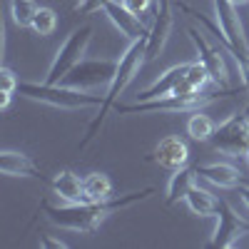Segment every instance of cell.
<instances>
[{"label": "cell", "mask_w": 249, "mask_h": 249, "mask_svg": "<svg viewBox=\"0 0 249 249\" xmlns=\"http://www.w3.org/2000/svg\"><path fill=\"white\" fill-rule=\"evenodd\" d=\"M107 0H77L75 3V10L77 13H85V15H92L97 10H102V5H105Z\"/></svg>", "instance_id": "4316f807"}, {"label": "cell", "mask_w": 249, "mask_h": 249, "mask_svg": "<svg viewBox=\"0 0 249 249\" xmlns=\"http://www.w3.org/2000/svg\"><path fill=\"white\" fill-rule=\"evenodd\" d=\"M150 160H152L155 164H160V167L175 172V170L187 167V164H190V147H187V142H184L182 137L170 135V137H162V140L155 144Z\"/></svg>", "instance_id": "7c38bea8"}, {"label": "cell", "mask_w": 249, "mask_h": 249, "mask_svg": "<svg viewBox=\"0 0 249 249\" xmlns=\"http://www.w3.org/2000/svg\"><path fill=\"white\" fill-rule=\"evenodd\" d=\"M8 5H10V18L18 28H30L40 10L35 0H8Z\"/></svg>", "instance_id": "7402d4cb"}, {"label": "cell", "mask_w": 249, "mask_h": 249, "mask_svg": "<svg viewBox=\"0 0 249 249\" xmlns=\"http://www.w3.org/2000/svg\"><path fill=\"white\" fill-rule=\"evenodd\" d=\"M172 25H175L172 0H157L155 20H152L150 35H147V60H157L160 57V53L164 50V45H167V40L172 35Z\"/></svg>", "instance_id": "8fae6325"}, {"label": "cell", "mask_w": 249, "mask_h": 249, "mask_svg": "<svg viewBox=\"0 0 249 249\" xmlns=\"http://www.w3.org/2000/svg\"><path fill=\"white\" fill-rule=\"evenodd\" d=\"M187 35H190L192 45L197 50V60L207 68L212 82H214L217 88H222V90H230V70H227V62H224L222 53L214 45H210V40H207L204 33H199L197 28H190V30H187Z\"/></svg>", "instance_id": "30bf717a"}, {"label": "cell", "mask_w": 249, "mask_h": 249, "mask_svg": "<svg viewBox=\"0 0 249 249\" xmlns=\"http://www.w3.org/2000/svg\"><path fill=\"white\" fill-rule=\"evenodd\" d=\"M43 249H68L70 244L68 242H62V239H55V237H50V234H43L40 237V242H37Z\"/></svg>", "instance_id": "83f0119b"}, {"label": "cell", "mask_w": 249, "mask_h": 249, "mask_svg": "<svg viewBox=\"0 0 249 249\" xmlns=\"http://www.w3.org/2000/svg\"><path fill=\"white\" fill-rule=\"evenodd\" d=\"M230 95V90H222L214 95H167V97H152V100H137L130 105H115L117 115H144V112H197L214 100Z\"/></svg>", "instance_id": "5b68a950"}, {"label": "cell", "mask_w": 249, "mask_h": 249, "mask_svg": "<svg viewBox=\"0 0 249 249\" xmlns=\"http://www.w3.org/2000/svg\"><path fill=\"white\" fill-rule=\"evenodd\" d=\"M0 172L5 177H40V167L30 155L5 150L0 155Z\"/></svg>", "instance_id": "ac0fdd59"}, {"label": "cell", "mask_w": 249, "mask_h": 249, "mask_svg": "<svg viewBox=\"0 0 249 249\" xmlns=\"http://www.w3.org/2000/svg\"><path fill=\"white\" fill-rule=\"evenodd\" d=\"M18 92L28 97V100H35V102H43V105H50V107H57V110H88V107H100L102 100L85 92V90H75V88H65V85H50V82H20L18 85Z\"/></svg>", "instance_id": "3957f363"}, {"label": "cell", "mask_w": 249, "mask_h": 249, "mask_svg": "<svg viewBox=\"0 0 249 249\" xmlns=\"http://www.w3.org/2000/svg\"><path fill=\"white\" fill-rule=\"evenodd\" d=\"M85 182V202H102L112 197V179L105 172H90L82 177Z\"/></svg>", "instance_id": "ffe728a7"}, {"label": "cell", "mask_w": 249, "mask_h": 249, "mask_svg": "<svg viewBox=\"0 0 249 249\" xmlns=\"http://www.w3.org/2000/svg\"><path fill=\"white\" fill-rule=\"evenodd\" d=\"M212 8H214V25L207 23V28L217 33V37L224 43V48L234 55L239 68L247 65L249 62V43H247L244 25L239 20L237 8L230 0H212Z\"/></svg>", "instance_id": "277c9868"}, {"label": "cell", "mask_w": 249, "mask_h": 249, "mask_svg": "<svg viewBox=\"0 0 249 249\" xmlns=\"http://www.w3.org/2000/svg\"><path fill=\"white\" fill-rule=\"evenodd\" d=\"M0 82H3V92H10V95L18 92L20 80L15 77V72H13L10 68H0Z\"/></svg>", "instance_id": "d4e9b609"}, {"label": "cell", "mask_w": 249, "mask_h": 249, "mask_svg": "<svg viewBox=\"0 0 249 249\" xmlns=\"http://www.w3.org/2000/svg\"><path fill=\"white\" fill-rule=\"evenodd\" d=\"M197 167H179L172 172L170 182H167V192H164V204L167 207H175L177 202H184L187 195H190V190L195 187V177H197Z\"/></svg>", "instance_id": "e0dca14e"}, {"label": "cell", "mask_w": 249, "mask_h": 249, "mask_svg": "<svg viewBox=\"0 0 249 249\" xmlns=\"http://www.w3.org/2000/svg\"><path fill=\"white\" fill-rule=\"evenodd\" d=\"M92 40V23H82L80 28H75L68 37L65 43H62L50 62L48 68V75L43 82H50V85H57V82L65 77L75 65H80L82 60H85V53H88V45Z\"/></svg>", "instance_id": "8992f818"}, {"label": "cell", "mask_w": 249, "mask_h": 249, "mask_svg": "<svg viewBox=\"0 0 249 249\" xmlns=\"http://www.w3.org/2000/svg\"><path fill=\"white\" fill-rule=\"evenodd\" d=\"M199 177H204L207 182H212L219 190H234V187L242 184V170L234 167V164L227 162H210V164H197Z\"/></svg>", "instance_id": "9a60e30c"}, {"label": "cell", "mask_w": 249, "mask_h": 249, "mask_svg": "<svg viewBox=\"0 0 249 249\" xmlns=\"http://www.w3.org/2000/svg\"><path fill=\"white\" fill-rule=\"evenodd\" d=\"M244 160H247V164H249V152H247V155H244Z\"/></svg>", "instance_id": "4dcf8cb0"}, {"label": "cell", "mask_w": 249, "mask_h": 249, "mask_svg": "<svg viewBox=\"0 0 249 249\" xmlns=\"http://www.w3.org/2000/svg\"><path fill=\"white\" fill-rule=\"evenodd\" d=\"M144 62H147V37L132 40V43L127 45V50H124V53L120 55V60H117V70H115V75H112V80H110V85H107L105 95H102V105H100L97 117L88 124L85 137H82L80 144H77L80 152L88 150L90 144L97 140V135L102 132V124H105L110 110L117 105V97H120V95L124 92V88H127L130 82L140 75V70H142Z\"/></svg>", "instance_id": "7a4b0ae2"}, {"label": "cell", "mask_w": 249, "mask_h": 249, "mask_svg": "<svg viewBox=\"0 0 249 249\" xmlns=\"http://www.w3.org/2000/svg\"><path fill=\"white\" fill-rule=\"evenodd\" d=\"M55 28H57V13L53 8H40L35 20H33V25H30V30L37 33L40 37H48Z\"/></svg>", "instance_id": "603a6c76"}, {"label": "cell", "mask_w": 249, "mask_h": 249, "mask_svg": "<svg viewBox=\"0 0 249 249\" xmlns=\"http://www.w3.org/2000/svg\"><path fill=\"white\" fill-rule=\"evenodd\" d=\"M120 3L127 8L130 13H135L137 18H142V15H147L150 13V8H152V0H120Z\"/></svg>", "instance_id": "484cf974"}, {"label": "cell", "mask_w": 249, "mask_h": 249, "mask_svg": "<svg viewBox=\"0 0 249 249\" xmlns=\"http://www.w3.org/2000/svg\"><path fill=\"white\" fill-rule=\"evenodd\" d=\"M150 195H155V187H144V190L122 195L117 199H102V202H80V204H62V207H53L48 202H43V212L48 214V219L60 227V230H70V232H80V234H92L97 227L105 222L110 214L132 207L137 202H144Z\"/></svg>", "instance_id": "6da1fadb"}, {"label": "cell", "mask_w": 249, "mask_h": 249, "mask_svg": "<svg viewBox=\"0 0 249 249\" xmlns=\"http://www.w3.org/2000/svg\"><path fill=\"white\" fill-rule=\"evenodd\" d=\"M249 232V222H244L237 210L230 204L219 199V210H217V227H214V234L210 239V247H219V249H230L234 247L244 234Z\"/></svg>", "instance_id": "9c48e42d"}, {"label": "cell", "mask_w": 249, "mask_h": 249, "mask_svg": "<svg viewBox=\"0 0 249 249\" xmlns=\"http://www.w3.org/2000/svg\"><path fill=\"white\" fill-rule=\"evenodd\" d=\"M187 68H190V62H182V65H172L170 70H164L150 88H144L142 92H137V100H152V97H167V95H172L175 88L184 80Z\"/></svg>", "instance_id": "2e32d148"}, {"label": "cell", "mask_w": 249, "mask_h": 249, "mask_svg": "<svg viewBox=\"0 0 249 249\" xmlns=\"http://www.w3.org/2000/svg\"><path fill=\"white\" fill-rule=\"evenodd\" d=\"M230 3H232L234 8H239V5H247V3H249V0H230Z\"/></svg>", "instance_id": "f546056e"}, {"label": "cell", "mask_w": 249, "mask_h": 249, "mask_svg": "<svg viewBox=\"0 0 249 249\" xmlns=\"http://www.w3.org/2000/svg\"><path fill=\"white\" fill-rule=\"evenodd\" d=\"M102 13L107 15V20L120 30V35H124L130 43H132V40H140V37L150 35V28L142 23V18L130 13L127 8L120 3V0H107V3L102 5Z\"/></svg>", "instance_id": "4fadbf2b"}, {"label": "cell", "mask_w": 249, "mask_h": 249, "mask_svg": "<svg viewBox=\"0 0 249 249\" xmlns=\"http://www.w3.org/2000/svg\"><path fill=\"white\" fill-rule=\"evenodd\" d=\"M187 207H190V212L197 214V217H217V210H219V199L214 195H210L207 190L202 187H192L190 195H187Z\"/></svg>", "instance_id": "d6986e66"}, {"label": "cell", "mask_w": 249, "mask_h": 249, "mask_svg": "<svg viewBox=\"0 0 249 249\" xmlns=\"http://www.w3.org/2000/svg\"><path fill=\"white\" fill-rule=\"evenodd\" d=\"M210 142H212V147L222 155L244 157L249 152V117H247V112L227 117L214 130Z\"/></svg>", "instance_id": "52a82bcc"}, {"label": "cell", "mask_w": 249, "mask_h": 249, "mask_svg": "<svg viewBox=\"0 0 249 249\" xmlns=\"http://www.w3.org/2000/svg\"><path fill=\"white\" fill-rule=\"evenodd\" d=\"M214 130H217L214 120L210 115H202L199 110L187 120V135H190L192 140H197V142H210Z\"/></svg>", "instance_id": "44dd1931"}, {"label": "cell", "mask_w": 249, "mask_h": 249, "mask_svg": "<svg viewBox=\"0 0 249 249\" xmlns=\"http://www.w3.org/2000/svg\"><path fill=\"white\" fill-rule=\"evenodd\" d=\"M115 70H117V60H82L80 65H75L60 80V85L75 88V90H92L100 85L107 88Z\"/></svg>", "instance_id": "ba28073f"}, {"label": "cell", "mask_w": 249, "mask_h": 249, "mask_svg": "<svg viewBox=\"0 0 249 249\" xmlns=\"http://www.w3.org/2000/svg\"><path fill=\"white\" fill-rule=\"evenodd\" d=\"M50 190L55 197H60L65 204H80L85 202V182L82 177H77L72 170H60L53 182H50Z\"/></svg>", "instance_id": "5bb4252c"}, {"label": "cell", "mask_w": 249, "mask_h": 249, "mask_svg": "<svg viewBox=\"0 0 249 249\" xmlns=\"http://www.w3.org/2000/svg\"><path fill=\"white\" fill-rule=\"evenodd\" d=\"M187 82L195 88V90H204L207 88V82H212V77H210V72H207V68L202 65L199 60H195V62H190V68H187Z\"/></svg>", "instance_id": "cb8c5ba5"}, {"label": "cell", "mask_w": 249, "mask_h": 249, "mask_svg": "<svg viewBox=\"0 0 249 249\" xmlns=\"http://www.w3.org/2000/svg\"><path fill=\"white\" fill-rule=\"evenodd\" d=\"M237 190H239V199L244 202V207L249 210V184H239Z\"/></svg>", "instance_id": "f1b7e54d"}]
</instances>
